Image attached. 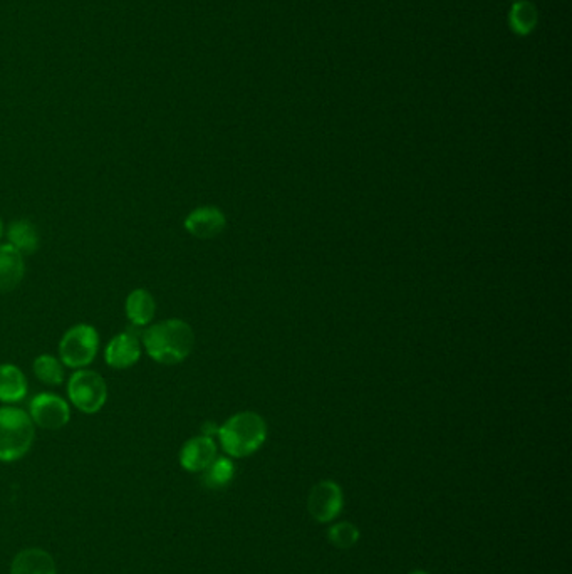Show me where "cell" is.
Returning a JSON list of instances; mask_svg holds the SVG:
<instances>
[{
  "mask_svg": "<svg viewBox=\"0 0 572 574\" xmlns=\"http://www.w3.org/2000/svg\"><path fill=\"white\" fill-rule=\"evenodd\" d=\"M143 348L148 356L165 367L183 363L195 346V333L183 319H166L153 324L143 333Z\"/></svg>",
  "mask_w": 572,
  "mask_h": 574,
  "instance_id": "6da1fadb",
  "label": "cell"
},
{
  "mask_svg": "<svg viewBox=\"0 0 572 574\" xmlns=\"http://www.w3.org/2000/svg\"><path fill=\"white\" fill-rule=\"evenodd\" d=\"M217 437L227 456L246 458L254 456L264 445L267 441V424L259 413H235L219 427Z\"/></svg>",
  "mask_w": 572,
  "mask_h": 574,
  "instance_id": "7a4b0ae2",
  "label": "cell"
},
{
  "mask_svg": "<svg viewBox=\"0 0 572 574\" xmlns=\"http://www.w3.org/2000/svg\"><path fill=\"white\" fill-rule=\"evenodd\" d=\"M36 439V425L29 413L12 405L0 407V462H15L28 452Z\"/></svg>",
  "mask_w": 572,
  "mask_h": 574,
  "instance_id": "3957f363",
  "label": "cell"
},
{
  "mask_svg": "<svg viewBox=\"0 0 572 574\" xmlns=\"http://www.w3.org/2000/svg\"><path fill=\"white\" fill-rule=\"evenodd\" d=\"M100 350V333L91 324H76L69 327L59 343L60 363L68 368L83 369L89 367Z\"/></svg>",
  "mask_w": 572,
  "mask_h": 574,
  "instance_id": "277c9868",
  "label": "cell"
},
{
  "mask_svg": "<svg viewBox=\"0 0 572 574\" xmlns=\"http://www.w3.org/2000/svg\"><path fill=\"white\" fill-rule=\"evenodd\" d=\"M68 395L74 408L86 415L101 412L108 401V384L93 369H76L68 382Z\"/></svg>",
  "mask_w": 572,
  "mask_h": 574,
  "instance_id": "5b68a950",
  "label": "cell"
},
{
  "mask_svg": "<svg viewBox=\"0 0 572 574\" xmlns=\"http://www.w3.org/2000/svg\"><path fill=\"white\" fill-rule=\"evenodd\" d=\"M344 507V494L338 482L321 481L310 489L308 496V511L319 524L336 521Z\"/></svg>",
  "mask_w": 572,
  "mask_h": 574,
  "instance_id": "8992f818",
  "label": "cell"
},
{
  "mask_svg": "<svg viewBox=\"0 0 572 574\" xmlns=\"http://www.w3.org/2000/svg\"><path fill=\"white\" fill-rule=\"evenodd\" d=\"M28 413L34 425L44 430H59L71 420L69 403L54 393H37L30 400Z\"/></svg>",
  "mask_w": 572,
  "mask_h": 574,
  "instance_id": "52a82bcc",
  "label": "cell"
},
{
  "mask_svg": "<svg viewBox=\"0 0 572 574\" xmlns=\"http://www.w3.org/2000/svg\"><path fill=\"white\" fill-rule=\"evenodd\" d=\"M141 358V341L133 331L119 333L104 350V361L113 369H128Z\"/></svg>",
  "mask_w": 572,
  "mask_h": 574,
  "instance_id": "ba28073f",
  "label": "cell"
},
{
  "mask_svg": "<svg viewBox=\"0 0 572 574\" xmlns=\"http://www.w3.org/2000/svg\"><path fill=\"white\" fill-rule=\"evenodd\" d=\"M187 232L197 238H215L227 227L225 214L213 206H197L183 222Z\"/></svg>",
  "mask_w": 572,
  "mask_h": 574,
  "instance_id": "9c48e42d",
  "label": "cell"
},
{
  "mask_svg": "<svg viewBox=\"0 0 572 574\" xmlns=\"http://www.w3.org/2000/svg\"><path fill=\"white\" fill-rule=\"evenodd\" d=\"M217 458V443L212 437L198 435L183 443L180 450V465L187 472L200 473Z\"/></svg>",
  "mask_w": 572,
  "mask_h": 574,
  "instance_id": "30bf717a",
  "label": "cell"
},
{
  "mask_svg": "<svg viewBox=\"0 0 572 574\" xmlns=\"http://www.w3.org/2000/svg\"><path fill=\"white\" fill-rule=\"evenodd\" d=\"M24 255L9 244H0V295L11 293L24 279Z\"/></svg>",
  "mask_w": 572,
  "mask_h": 574,
  "instance_id": "8fae6325",
  "label": "cell"
},
{
  "mask_svg": "<svg viewBox=\"0 0 572 574\" xmlns=\"http://www.w3.org/2000/svg\"><path fill=\"white\" fill-rule=\"evenodd\" d=\"M11 574H58L56 561L41 547L22 549L11 566Z\"/></svg>",
  "mask_w": 572,
  "mask_h": 574,
  "instance_id": "7c38bea8",
  "label": "cell"
},
{
  "mask_svg": "<svg viewBox=\"0 0 572 574\" xmlns=\"http://www.w3.org/2000/svg\"><path fill=\"white\" fill-rule=\"evenodd\" d=\"M28 378L22 369L11 363L0 365V401L14 405L28 397Z\"/></svg>",
  "mask_w": 572,
  "mask_h": 574,
  "instance_id": "4fadbf2b",
  "label": "cell"
},
{
  "mask_svg": "<svg viewBox=\"0 0 572 574\" xmlns=\"http://www.w3.org/2000/svg\"><path fill=\"white\" fill-rule=\"evenodd\" d=\"M125 311L126 318L134 327H145L153 321L157 312L155 297L149 295L147 289H134L126 297Z\"/></svg>",
  "mask_w": 572,
  "mask_h": 574,
  "instance_id": "5bb4252c",
  "label": "cell"
},
{
  "mask_svg": "<svg viewBox=\"0 0 572 574\" xmlns=\"http://www.w3.org/2000/svg\"><path fill=\"white\" fill-rule=\"evenodd\" d=\"M9 246H12L15 251L20 252L22 255H30L39 249L41 238L36 225L28 219H19L9 225L7 230Z\"/></svg>",
  "mask_w": 572,
  "mask_h": 574,
  "instance_id": "9a60e30c",
  "label": "cell"
},
{
  "mask_svg": "<svg viewBox=\"0 0 572 574\" xmlns=\"http://www.w3.org/2000/svg\"><path fill=\"white\" fill-rule=\"evenodd\" d=\"M32 371H34V375H36V378L39 382L49 384V386H60L66 380L64 365L59 361L58 358H54L52 354L37 356L34 360Z\"/></svg>",
  "mask_w": 572,
  "mask_h": 574,
  "instance_id": "2e32d148",
  "label": "cell"
},
{
  "mask_svg": "<svg viewBox=\"0 0 572 574\" xmlns=\"http://www.w3.org/2000/svg\"><path fill=\"white\" fill-rule=\"evenodd\" d=\"M202 473L208 489H223L234 481V462L229 457H217Z\"/></svg>",
  "mask_w": 572,
  "mask_h": 574,
  "instance_id": "e0dca14e",
  "label": "cell"
},
{
  "mask_svg": "<svg viewBox=\"0 0 572 574\" xmlns=\"http://www.w3.org/2000/svg\"><path fill=\"white\" fill-rule=\"evenodd\" d=\"M509 20H511V28L517 34L526 36L537 26V9L528 0H520L519 4H515Z\"/></svg>",
  "mask_w": 572,
  "mask_h": 574,
  "instance_id": "ac0fdd59",
  "label": "cell"
},
{
  "mask_svg": "<svg viewBox=\"0 0 572 574\" xmlns=\"http://www.w3.org/2000/svg\"><path fill=\"white\" fill-rule=\"evenodd\" d=\"M359 538L361 530L350 521H341L327 530V541L336 549H351L352 546L358 545Z\"/></svg>",
  "mask_w": 572,
  "mask_h": 574,
  "instance_id": "d6986e66",
  "label": "cell"
},
{
  "mask_svg": "<svg viewBox=\"0 0 572 574\" xmlns=\"http://www.w3.org/2000/svg\"><path fill=\"white\" fill-rule=\"evenodd\" d=\"M202 430H204L202 435H206V437H212L213 439V435H217V432H219V427L215 424H212V422H206Z\"/></svg>",
  "mask_w": 572,
  "mask_h": 574,
  "instance_id": "ffe728a7",
  "label": "cell"
},
{
  "mask_svg": "<svg viewBox=\"0 0 572 574\" xmlns=\"http://www.w3.org/2000/svg\"><path fill=\"white\" fill-rule=\"evenodd\" d=\"M408 574H430L428 571H423V570H415V571H411V573Z\"/></svg>",
  "mask_w": 572,
  "mask_h": 574,
  "instance_id": "44dd1931",
  "label": "cell"
},
{
  "mask_svg": "<svg viewBox=\"0 0 572 574\" xmlns=\"http://www.w3.org/2000/svg\"><path fill=\"white\" fill-rule=\"evenodd\" d=\"M2 237H4V223L0 221V240H2Z\"/></svg>",
  "mask_w": 572,
  "mask_h": 574,
  "instance_id": "7402d4cb",
  "label": "cell"
}]
</instances>
